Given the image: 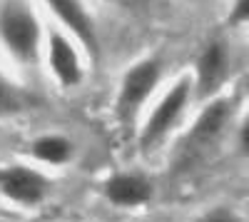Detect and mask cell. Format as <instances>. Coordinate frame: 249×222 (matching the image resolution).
I'll list each match as a JSON object with an SVG mask.
<instances>
[{"label": "cell", "mask_w": 249, "mask_h": 222, "mask_svg": "<svg viewBox=\"0 0 249 222\" xmlns=\"http://www.w3.org/2000/svg\"><path fill=\"white\" fill-rule=\"evenodd\" d=\"M23 108V95H20L18 88H13V83L0 75V115H8V112H18Z\"/></svg>", "instance_id": "cell-11"}, {"label": "cell", "mask_w": 249, "mask_h": 222, "mask_svg": "<svg viewBox=\"0 0 249 222\" xmlns=\"http://www.w3.org/2000/svg\"><path fill=\"white\" fill-rule=\"evenodd\" d=\"M197 222H242V217H239V215H234L232 210L219 207V210L207 212V215H204V217H199Z\"/></svg>", "instance_id": "cell-12"}, {"label": "cell", "mask_w": 249, "mask_h": 222, "mask_svg": "<svg viewBox=\"0 0 249 222\" xmlns=\"http://www.w3.org/2000/svg\"><path fill=\"white\" fill-rule=\"evenodd\" d=\"M187 97H190V83L179 80V83L162 97V103L157 105V110L147 120V125H144V130H142V145L144 148L157 143V140L177 123V117L182 115V110L187 105Z\"/></svg>", "instance_id": "cell-2"}, {"label": "cell", "mask_w": 249, "mask_h": 222, "mask_svg": "<svg viewBox=\"0 0 249 222\" xmlns=\"http://www.w3.org/2000/svg\"><path fill=\"white\" fill-rule=\"evenodd\" d=\"M37 37L40 28L33 10L23 0H3L0 3V40L5 43V48L20 60H33L37 53Z\"/></svg>", "instance_id": "cell-1"}, {"label": "cell", "mask_w": 249, "mask_h": 222, "mask_svg": "<svg viewBox=\"0 0 249 222\" xmlns=\"http://www.w3.org/2000/svg\"><path fill=\"white\" fill-rule=\"evenodd\" d=\"M0 190L5 197L23 205H35L48 192V180L28 167H10L0 172Z\"/></svg>", "instance_id": "cell-3"}, {"label": "cell", "mask_w": 249, "mask_h": 222, "mask_svg": "<svg viewBox=\"0 0 249 222\" xmlns=\"http://www.w3.org/2000/svg\"><path fill=\"white\" fill-rule=\"evenodd\" d=\"M48 3L57 13V18L62 23H65L88 48L95 50V25H92V18L85 13V8L80 5V0H48Z\"/></svg>", "instance_id": "cell-6"}, {"label": "cell", "mask_w": 249, "mask_h": 222, "mask_svg": "<svg viewBox=\"0 0 249 222\" xmlns=\"http://www.w3.org/2000/svg\"><path fill=\"white\" fill-rule=\"evenodd\" d=\"M247 13H249V0H237V10H234L232 20H237V23H242V20L247 18Z\"/></svg>", "instance_id": "cell-13"}, {"label": "cell", "mask_w": 249, "mask_h": 222, "mask_svg": "<svg viewBox=\"0 0 249 222\" xmlns=\"http://www.w3.org/2000/svg\"><path fill=\"white\" fill-rule=\"evenodd\" d=\"M157 80H160V65L155 63V60H144V63L135 65L127 75H124L122 88H120V108H122V112L135 110L142 100L152 92Z\"/></svg>", "instance_id": "cell-4"}, {"label": "cell", "mask_w": 249, "mask_h": 222, "mask_svg": "<svg viewBox=\"0 0 249 222\" xmlns=\"http://www.w3.org/2000/svg\"><path fill=\"white\" fill-rule=\"evenodd\" d=\"M105 195L120 207H132L152 197V185L140 175H115L105 183Z\"/></svg>", "instance_id": "cell-5"}, {"label": "cell", "mask_w": 249, "mask_h": 222, "mask_svg": "<svg viewBox=\"0 0 249 222\" xmlns=\"http://www.w3.org/2000/svg\"><path fill=\"white\" fill-rule=\"evenodd\" d=\"M227 117H230V105L222 103V100H219V103H212L199 115L197 125L192 130V140H195V143H210V140L224 128Z\"/></svg>", "instance_id": "cell-9"}, {"label": "cell", "mask_w": 249, "mask_h": 222, "mask_svg": "<svg viewBox=\"0 0 249 222\" xmlns=\"http://www.w3.org/2000/svg\"><path fill=\"white\" fill-rule=\"evenodd\" d=\"M72 148L65 137L60 135H48V137H40L35 140L33 145V155L37 160H45V163H65V160L70 157Z\"/></svg>", "instance_id": "cell-10"}, {"label": "cell", "mask_w": 249, "mask_h": 222, "mask_svg": "<svg viewBox=\"0 0 249 222\" xmlns=\"http://www.w3.org/2000/svg\"><path fill=\"white\" fill-rule=\"evenodd\" d=\"M50 65L57 75V80L62 85H75L80 80V63L77 55L70 48V43L62 35H53L50 37Z\"/></svg>", "instance_id": "cell-7"}, {"label": "cell", "mask_w": 249, "mask_h": 222, "mask_svg": "<svg viewBox=\"0 0 249 222\" xmlns=\"http://www.w3.org/2000/svg\"><path fill=\"white\" fill-rule=\"evenodd\" d=\"M197 73H199V92L202 95H210L222 83V77L227 73V53L219 43H212L202 53Z\"/></svg>", "instance_id": "cell-8"}]
</instances>
